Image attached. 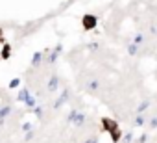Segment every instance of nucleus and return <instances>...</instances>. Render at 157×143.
<instances>
[{"label": "nucleus", "instance_id": "1", "mask_svg": "<svg viewBox=\"0 0 157 143\" xmlns=\"http://www.w3.org/2000/svg\"><path fill=\"white\" fill-rule=\"evenodd\" d=\"M96 24H98V19H96L94 15H85V17H83V28H85V30H94Z\"/></svg>", "mask_w": 157, "mask_h": 143}, {"label": "nucleus", "instance_id": "2", "mask_svg": "<svg viewBox=\"0 0 157 143\" xmlns=\"http://www.w3.org/2000/svg\"><path fill=\"white\" fill-rule=\"evenodd\" d=\"M56 89H57V78H56V76H52V80H50V84H48V91H50V93H54Z\"/></svg>", "mask_w": 157, "mask_h": 143}, {"label": "nucleus", "instance_id": "3", "mask_svg": "<svg viewBox=\"0 0 157 143\" xmlns=\"http://www.w3.org/2000/svg\"><path fill=\"white\" fill-rule=\"evenodd\" d=\"M41 59H43V54H41V52H35V54H33V58H32V63H33V65H39V63H41Z\"/></svg>", "mask_w": 157, "mask_h": 143}, {"label": "nucleus", "instance_id": "4", "mask_svg": "<svg viewBox=\"0 0 157 143\" xmlns=\"http://www.w3.org/2000/svg\"><path fill=\"white\" fill-rule=\"evenodd\" d=\"M129 54H137V45H129Z\"/></svg>", "mask_w": 157, "mask_h": 143}, {"label": "nucleus", "instance_id": "5", "mask_svg": "<svg viewBox=\"0 0 157 143\" xmlns=\"http://www.w3.org/2000/svg\"><path fill=\"white\" fill-rule=\"evenodd\" d=\"M10 52H11L10 47H4V54H2V56H4V58H10Z\"/></svg>", "mask_w": 157, "mask_h": 143}]
</instances>
